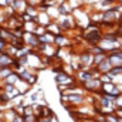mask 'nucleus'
Instances as JSON below:
<instances>
[{
    "mask_svg": "<svg viewBox=\"0 0 122 122\" xmlns=\"http://www.w3.org/2000/svg\"><path fill=\"white\" fill-rule=\"evenodd\" d=\"M14 57L10 56L7 51H0V68H4V67H11Z\"/></svg>",
    "mask_w": 122,
    "mask_h": 122,
    "instance_id": "obj_1",
    "label": "nucleus"
},
{
    "mask_svg": "<svg viewBox=\"0 0 122 122\" xmlns=\"http://www.w3.org/2000/svg\"><path fill=\"white\" fill-rule=\"evenodd\" d=\"M111 68H112V64L109 62L108 58H107V60H104L101 64H98V65H97V70H98L101 74H108V72L111 71Z\"/></svg>",
    "mask_w": 122,
    "mask_h": 122,
    "instance_id": "obj_2",
    "label": "nucleus"
},
{
    "mask_svg": "<svg viewBox=\"0 0 122 122\" xmlns=\"http://www.w3.org/2000/svg\"><path fill=\"white\" fill-rule=\"evenodd\" d=\"M20 81V77H19V72L17 71H13L6 80H4V84H13V85H16L17 82Z\"/></svg>",
    "mask_w": 122,
    "mask_h": 122,
    "instance_id": "obj_3",
    "label": "nucleus"
},
{
    "mask_svg": "<svg viewBox=\"0 0 122 122\" xmlns=\"http://www.w3.org/2000/svg\"><path fill=\"white\" fill-rule=\"evenodd\" d=\"M14 70L11 67H4V68H0V81H4Z\"/></svg>",
    "mask_w": 122,
    "mask_h": 122,
    "instance_id": "obj_4",
    "label": "nucleus"
},
{
    "mask_svg": "<svg viewBox=\"0 0 122 122\" xmlns=\"http://www.w3.org/2000/svg\"><path fill=\"white\" fill-rule=\"evenodd\" d=\"M40 92H41V90H38L37 92H31L30 95H29V99H30L31 104H33V102H34V104H37V101H38V98H40V95H38Z\"/></svg>",
    "mask_w": 122,
    "mask_h": 122,
    "instance_id": "obj_5",
    "label": "nucleus"
},
{
    "mask_svg": "<svg viewBox=\"0 0 122 122\" xmlns=\"http://www.w3.org/2000/svg\"><path fill=\"white\" fill-rule=\"evenodd\" d=\"M115 108H122V94L117 98V101H115Z\"/></svg>",
    "mask_w": 122,
    "mask_h": 122,
    "instance_id": "obj_6",
    "label": "nucleus"
},
{
    "mask_svg": "<svg viewBox=\"0 0 122 122\" xmlns=\"http://www.w3.org/2000/svg\"><path fill=\"white\" fill-rule=\"evenodd\" d=\"M13 122H24V118H23V115H19V114H17V117L13 119Z\"/></svg>",
    "mask_w": 122,
    "mask_h": 122,
    "instance_id": "obj_7",
    "label": "nucleus"
},
{
    "mask_svg": "<svg viewBox=\"0 0 122 122\" xmlns=\"http://www.w3.org/2000/svg\"><path fill=\"white\" fill-rule=\"evenodd\" d=\"M119 122H122V118H119Z\"/></svg>",
    "mask_w": 122,
    "mask_h": 122,
    "instance_id": "obj_8",
    "label": "nucleus"
}]
</instances>
